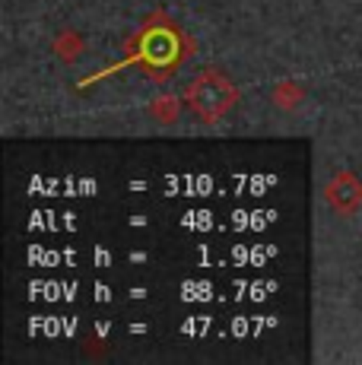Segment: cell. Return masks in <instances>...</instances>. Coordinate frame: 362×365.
Returning a JSON list of instances; mask_svg holds the SVG:
<instances>
[{"instance_id": "cell-1", "label": "cell", "mask_w": 362, "mask_h": 365, "mask_svg": "<svg viewBox=\"0 0 362 365\" xmlns=\"http://www.w3.org/2000/svg\"><path fill=\"white\" fill-rule=\"evenodd\" d=\"M235 99H239L235 83L229 76H222L219 70H204L187 86V105L194 108V115L207 118V121L222 118L235 105Z\"/></svg>"}, {"instance_id": "cell-2", "label": "cell", "mask_w": 362, "mask_h": 365, "mask_svg": "<svg viewBox=\"0 0 362 365\" xmlns=\"http://www.w3.org/2000/svg\"><path fill=\"white\" fill-rule=\"evenodd\" d=\"M146 54H150L152 61H159V54H165V58H175V38L172 35H156V45L152 41H146Z\"/></svg>"}]
</instances>
